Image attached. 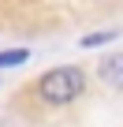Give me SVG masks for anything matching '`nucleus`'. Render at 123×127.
<instances>
[{"label":"nucleus","mask_w":123,"mask_h":127,"mask_svg":"<svg viewBox=\"0 0 123 127\" xmlns=\"http://www.w3.org/2000/svg\"><path fill=\"white\" fill-rule=\"evenodd\" d=\"M37 97L45 105H71L86 94V71L82 67H71V64H64V67H52L37 79Z\"/></svg>","instance_id":"1"},{"label":"nucleus","mask_w":123,"mask_h":127,"mask_svg":"<svg viewBox=\"0 0 123 127\" xmlns=\"http://www.w3.org/2000/svg\"><path fill=\"white\" fill-rule=\"evenodd\" d=\"M97 75H101L108 86L123 90V52H108V56L97 64Z\"/></svg>","instance_id":"2"},{"label":"nucleus","mask_w":123,"mask_h":127,"mask_svg":"<svg viewBox=\"0 0 123 127\" xmlns=\"http://www.w3.org/2000/svg\"><path fill=\"white\" fill-rule=\"evenodd\" d=\"M116 37H119V30H97V34L82 37V49H101V45H112Z\"/></svg>","instance_id":"3"},{"label":"nucleus","mask_w":123,"mask_h":127,"mask_svg":"<svg viewBox=\"0 0 123 127\" xmlns=\"http://www.w3.org/2000/svg\"><path fill=\"white\" fill-rule=\"evenodd\" d=\"M26 60H30V49H8V52H0V67H19Z\"/></svg>","instance_id":"4"}]
</instances>
